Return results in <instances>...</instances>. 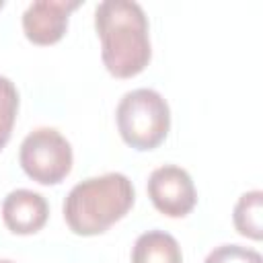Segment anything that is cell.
<instances>
[{"mask_svg": "<svg viewBox=\"0 0 263 263\" xmlns=\"http://www.w3.org/2000/svg\"><path fill=\"white\" fill-rule=\"evenodd\" d=\"M95 29L109 74L115 78H132L148 66L152 55L148 18L138 2L105 0L97 4Z\"/></svg>", "mask_w": 263, "mask_h": 263, "instance_id": "6da1fadb", "label": "cell"}, {"mask_svg": "<svg viewBox=\"0 0 263 263\" xmlns=\"http://www.w3.org/2000/svg\"><path fill=\"white\" fill-rule=\"evenodd\" d=\"M132 263H183L177 238L164 230H148L132 249Z\"/></svg>", "mask_w": 263, "mask_h": 263, "instance_id": "ba28073f", "label": "cell"}, {"mask_svg": "<svg viewBox=\"0 0 263 263\" xmlns=\"http://www.w3.org/2000/svg\"><path fill=\"white\" fill-rule=\"evenodd\" d=\"M16 111H18V90L10 78L0 76V150L10 140Z\"/></svg>", "mask_w": 263, "mask_h": 263, "instance_id": "30bf717a", "label": "cell"}, {"mask_svg": "<svg viewBox=\"0 0 263 263\" xmlns=\"http://www.w3.org/2000/svg\"><path fill=\"white\" fill-rule=\"evenodd\" d=\"M261 210H263V193L259 189L247 191L238 197L234 210H232V222L234 228L253 240H261L263 226H261Z\"/></svg>", "mask_w": 263, "mask_h": 263, "instance_id": "9c48e42d", "label": "cell"}, {"mask_svg": "<svg viewBox=\"0 0 263 263\" xmlns=\"http://www.w3.org/2000/svg\"><path fill=\"white\" fill-rule=\"evenodd\" d=\"M123 142L136 150L156 148L171 129V109L160 92L134 88L125 92L115 111Z\"/></svg>", "mask_w": 263, "mask_h": 263, "instance_id": "3957f363", "label": "cell"}, {"mask_svg": "<svg viewBox=\"0 0 263 263\" xmlns=\"http://www.w3.org/2000/svg\"><path fill=\"white\" fill-rule=\"evenodd\" d=\"M18 160L33 181L55 185L72 168V146L58 129L37 127L23 140Z\"/></svg>", "mask_w": 263, "mask_h": 263, "instance_id": "277c9868", "label": "cell"}, {"mask_svg": "<svg viewBox=\"0 0 263 263\" xmlns=\"http://www.w3.org/2000/svg\"><path fill=\"white\" fill-rule=\"evenodd\" d=\"M2 6H4V2H2V0H0V8H2Z\"/></svg>", "mask_w": 263, "mask_h": 263, "instance_id": "4fadbf2b", "label": "cell"}, {"mask_svg": "<svg viewBox=\"0 0 263 263\" xmlns=\"http://www.w3.org/2000/svg\"><path fill=\"white\" fill-rule=\"evenodd\" d=\"M0 263H14V261H8V259H0Z\"/></svg>", "mask_w": 263, "mask_h": 263, "instance_id": "7c38bea8", "label": "cell"}, {"mask_svg": "<svg viewBox=\"0 0 263 263\" xmlns=\"http://www.w3.org/2000/svg\"><path fill=\"white\" fill-rule=\"evenodd\" d=\"M148 197L154 208L168 218L187 216L197 203L191 175L177 164H162L148 177Z\"/></svg>", "mask_w": 263, "mask_h": 263, "instance_id": "5b68a950", "label": "cell"}, {"mask_svg": "<svg viewBox=\"0 0 263 263\" xmlns=\"http://www.w3.org/2000/svg\"><path fill=\"white\" fill-rule=\"evenodd\" d=\"M203 263H263V259L253 249L240 245H220L205 257Z\"/></svg>", "mask_w": 263, "mask_h": 263, "instance_id": "8fae6325", "label": "cell"}, {"mask_svg": "<svg viewBox=\"0 0 263 263\" xmlns=\"http://www.w3.org/2000/svg\"><path fill=\"white\" fill-rule=\"evenodd\" d=\"M80 6V0H35L23 12L25 37L35 45L60 41L68 29V16Z\"/></svg>", "mask_w": 263, "mask_h": 263, "instance_id": "8992f818", "label": "cell"}, {"mask_svg": "<svg viewBox=\"0 0 263 263\" xmlns=\"http://www.w3.org/2000/svg\"><path fill=\"white\" fill-rule=\"evenodd\" d=\"M136 191L123 173H105L76 183L64 199V218L78 236L103 234L134 205Z\"/></svg>", "mask_w": 263, "mask_h": 263, "instance_id": "7a4b0ae2", "label": "cell"}, {"mask_svg": "<svg viewBox=\"0 0 263 263\" xmlns=\"http://www.w3.org/2000/svg\"><path fill=\"white\" fill-rule=\"evenodd\" d=\"M49 205L45 197L31 189H14L2 201V220L14 234H33L47 222Z\"/></svg>", "mask_w": 263, "mask_h": 263, "instance_id": "52a82bcc", "label": "cell"}]
</instances>
